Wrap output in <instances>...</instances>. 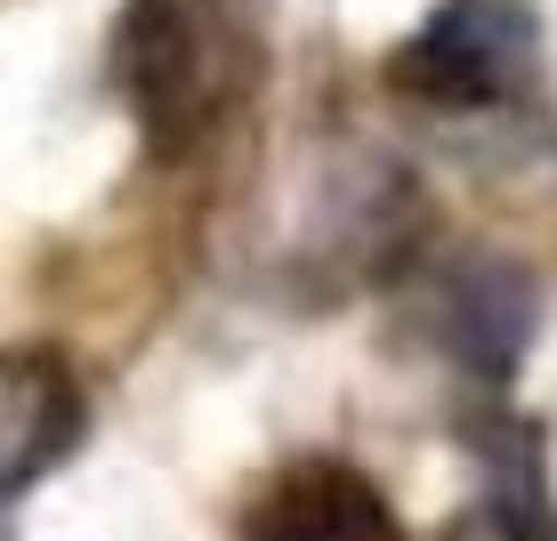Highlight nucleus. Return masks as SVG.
I'll list each match as a JSON object with an SVG mask.
<instances>
[{
  "mask_svg": "<svg viewBox=\"0 0 557 541\" xmlns=\"http://www.w3.org/2000/svg\"><path fill=\"white\" fill-rule=\"evenodd\" d=\"M445 541H557V526H549L533 485H502V493L476 501V509H460Z\"/></svg>",
  "mask_w": 557,
  "mask_h": 541,
  "instance_id": "obj_6",
  "label": "nucleus"
},
{
  "mask_svg": "<svg viewBox=\"0 0 557 541\" xmlns=\"http://www.w3.org/2000/svg\"><path fill=\"white\" fill-rule=\"evenodd\" d=\"M243 541H405L388 493L348 460H292L243 509Z\"/></svg>",
  "mask_w": 557,
  "mask_h": 541,
  "instance_id": "obj_4",
  "label": "nucleus"
},
{
  "mask_svg": "<svg viewBox=\"0 0 557 541\" xmlns=\"http://www.w3.org/2000/svg\"><path fill=\"white\" fill-rule=\"evenodd\" d=\"M436 332H445V347L460 364H476V372H509L517 347H525V332H533V283L517 275V267H493V259L453 267Z\"/></svg>",
  "mask_w": 557,
  "mask_h": 541,
  "instance_id": "obj_5",
  "label": "nucleus"
},
{
  "mask_svg": "<svg viewBox=\"0 0 557 541\" xmlns=\"http://www.w3.org/2000/svg\"><path fill=\"white\" fill-rule=\"evenodd\" d=\"M219 57H226L219 0H129L122 73L153 138H186L219 106Z\"/></svg>",
  "mask_w": 557,
  "mask_h": 541,
  "instance_id": "obj_2",
  "label": "nucleus"
},
{
  "mask_svg": "<svg viewBox=\"0 0 557 541\" xmlns=\"http://www.w3.org/2000/svg\"><path fill=\"white\" fill-rule=\"evenodd\" d=\"M89 429V396L65 356L49 347H0V501L33 493L49 469H65Z\"/></svg>",
  "mask_w": 557,
  "mask_h": 541,
  "instance_id": "obj_3",
  "label": "nucleus"
},
{
  "mask_svg": "<svg viewBox=\"0 0 557 541\" xmlns=\"http://www.w3.org/2000/svg\"><path fill=\"white\" fill-rule=\"evenodd\" d=\"M542 65V16L533 0H436L420 33L396 49L388 82L420 106H509Z\"/></svg>",
  "mask_w": 557,
  "mask_h": 541,
  "instance_id": "obj_1",
  "label": "nucleus"
}]
</instances>
